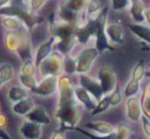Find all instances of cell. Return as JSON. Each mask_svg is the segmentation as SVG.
<instances>
[{
  "label": "cell",
  "instance_id": "1",
  "mask_svg": "<svg viewBox=\"0 0 150 139\" xmlns=\"http://www.w3.org/2000/svg\"><path fill=\"white\" fill-rule=\"evenodd\" d=\"M74 86L67 75L63 74L58 78V98L54 117L59 124L57 130L62 132L78 127L82 118V106L75 96Z\"/></svg>",
  "mask_w": 150,
  "mask_h": 139
},
{
  "label": "cell",
  "instance_id": "2",
  "mask_svg": "<svg viewBox=\"0 0 150 139\" xmlns=\"http://www.w3.org/2000/svg\"><path fill=\"white\" fill-rule=\"evenodd\" d=\"M63 62L64 56L54 50L39 64L37 67V74H39L41 78L47 76L60 77L63 75Z\"/></svg>",
  "mask_w": 150,
  "mask_h": 139
},
{
  "label": "cell",
  "instance_id": "3",
  "mask_svg": "<svg viewBox=\"0 0 150 139\" xmlns=\"http://www.w3.org/2000/svg\"><path fill=\"white\" fill-rule=\"evenodd\" d=\"M100 52L94 46H86L76 56L77 60V74H87Z\"/></svg>",
  "mask_w": 150,
  "mask_h": 139
},
{
  "label": "cell",
  "instance_id": "4",
  "mask_svg": "<svg viewBox=\"0 0 150 139\" xmlns=\"http://www.w3.org/2000/svg\"><path fill=\"white\" fill-rule=\"evenodd\" d=\"M99 27L95 36V47L98 49L100 53L105 51H113L115 47L109 43L105 33V27L107 24V7L102 8L100 13L98 14Z\"/></svg>",
  "mask_w": 150,
  "mask_h": 139
},
{
  "label": "cell",
  "instance_id": "5",
  "mask_svg": "<svg viewBox=\"0 0 150 139\" xmlns=\"http://www.w3.org/2000/svg\"><path fill=\"white\" fill-rule=\"evenodd\" d=\"M97 79L100 82L105 96L111 94L117 87V77L115 72L108 66H102L98 71Z\"/></svg>",
  "mask_w": 150,
  "mask_h": 139
},
{
  "label": "cell",
  "instance_id": "6",
  "mask_svg": "<svg viewBox=\"0 0 150 139\" xmlns=\"http://www.w3.org/2000/svg\"><path fill=\"white\" fill-rule=\"evenodd\" d=\"M58 78L55 76H47L44 78H40L37 86L31 92L33 94L39 96H50L58 92Z\"/></svg>",
  "mask_w": 150,
  "mask_h": 139
},
{
  "label": "cell",
  "instance_id": "7",
  "mask_svg": "<svg viewBox=\"0 0 150 139\" xmlns=\"http://www.w3.org/2000/svg\"><path fill=\"white\" fill-rule=\"evenodd\" d=\"M79 85L84 87L89 94H92L97 102L101 101L105 96L103 89L100 85V82L97 78H93L88 74L79 75Z\"/></svg>",
  "mask_w": 150,
  "mask_h": 139
},
{
  "label": "cell",
  "instance_id": "8",
  "mask_svg": "<svg viewBox=\"0 0 150 139\" xmlns=\"http://www.w3.org/2000/svg\"><path fill=\"white\" fill-rule=\"evenodd\" d=\"M143 109L139 96L126 98V117L130 122L139 123L143 116Z\"/></svg>",
  "mask_w": 150,
  "mask_h": 139
},
{
  "label": "cell",
  "instance_id": "9",
  "mask_svg": "<svg viewBox=\"0 0 150 139\" xmlns=\"http://www.w3.org/2000/svg\"><path fill=\"white\" fill-rule=\"evenodd\" d=\"M55 50V40L53 37L50 36L45 42L37 46V48L34 51V62H35L36 66H39V64L46 59L52 52Z\"/></svg>",
  "mask_w": 150,
  "mask_h": 139
},
{
  "label": "cell",
  "instance_id": "10",
  "mask_svg": "<svg viewBox=\"0 0 150 139\" xmlns=\"http://www.w3.org/2000/svg\"><path fill=\"white\" fill-rule=\"evenodd\" d=\"M74 92H75V96L77 101L83 108H85L86 110L90 112L94 111L98 102L95 100V98L92 94H89L85 88L82 87L79 84L74 86Z\"/></svg>",
  "mask_w": 150,
  "mask_h": 139
},
{
  "label": "cell",
  "instance_id": "11",
  "mask_svg": "<svg viewBox=\"0 0 150 139\" xmlns=\"http://www.w3.org/2000/svg\"><path fill=\"white\" fill-rule=\"evenodd\" d=\"M18 133L23 139H40L42 136V126L25 120L18 128Z\"/></svg>",
  "mask_w": 150,
  "mask_h": 139
},
{
  "label": "cell",
  "instance_id": "12",
  "mask_svg": "<svg viewBox=\"0 0 150 139\" xmlns=\"http://www.w3.org/2000/svg\"><path fill=\"white\" fill-rule=\"evenodd\" d=\"M107 39L111 45H122L125 43V31L120 24L117 22H110L105 27Z\"/></svg>",
  "mask_w": 150,
  "mask_h": 139
},
{
  "label": "cell",
  "instance_id": "13",
  "mask_svg": "<svg viewBox=\"0 0 150 139\" xmlns=\"http://www.w3.org/2000/svg\"><path fill=\"white\" fill-rule=\"evenodd\" d=\"M84 129L92 131L100 135H111L115 132L117 127L105 121H91L84 124Z\"/></svg>",
  "mask_w": 150,
  "mask_h": 139
},
{
  "label": "cell",
  "instance_id": "14",
  "mask_svg": "<svg viewBox=\"0 0 150 139\" xmlns=\"http://www.w3.org/2000/svg\"><path fill=\"white\" fill-rule=\"evenodd\" d=\"M25 118H26V120H28V121L34 122V123L39 124V125H41V126L50 125L52 122L47 110H46L43 106H37V105H36L35 108L31 111V113H29Z\"/></svg>",
  "mask_w": 150,
  "mask_h": 139
},
{
  "label": "cell",
  "instance_id": "15",
  "mask_svg": "<svg viewBox=\"0 0 150 139\" xmlns=\"http://www.w3.org/2000/svg\"><path fill=\"white\" fill-rule=\"evenodd\" d=\"M26 33H30V31L29 29H24V31H14V33L13 31H6L5 36H4V46H5V49L16 54L21 43H22L23 37H24V35Z\"/></svg>",
  "mask_w": 150,
  "mask_h": 139
},
{
  "label": "cell",
  "instance_id": "16",
  "mask_svg": "<svg viewBox=\"0 0 150 139\" xmlns=\"http://www.w3.org/2000/svg\"><path fill=\"white\" fill-rule=\"evenodd\" d=\"M36 107V104L32 98H27L24 100L20 101V102L12 104L11 106V111L13 112L16 115L21 116V117H26L29 113H31V111Z\"/></svg>",
  "mask_w": 150,
  "mask_h": 139
},
{
  "label": "cell",
  "instance_id": "17",
  "mask_svg": "<svg viewBox=\"0 0 150 139\" xmlns=\"http://www.w3.org/2000/svg\"><path fill=\"white\" fill-rule=\"evenodd\" d=\"M1 24L6 29V31H21L24 29H28L24 22L18 17L14 16H3L1 18Z\"/></svg>",
  "mask_w": 150,
  "mask_h": 139
},
{
  "label": "cell",
  "instance_id": "18",
  "mask_svg": "<svg viewBox=\"0 0 150 139\" xmlns=\"http://www.w3.org/2000/svg\"><path fill=\"white\" fill-rule=\"evenodd\" d=\"M29 96H30V92L22 85H12L7 92V98L11 104H16Z\"/></svg>",
  "mask_w": 150,
  "mask_h": 139
},
{
  "label": "cell",
  "instance_id": "19",
  "mask_svg": "<svg viewBox=\"0 0 150 139\" xmlns=\"http://www.w3.org/2000/svg\"><path fill=\"white\" fill-rule=\"evenodd\" d=\"M129 29L141 41L150 45V27L143 24H130Z\"/></svg>",
  "mask_w": 150,
  "mask_h": 139
},
{
  "label": "cell",
  "instance_id": "20",
  "mask_svg": "<svg viewBox=\"0 0 150 139\" xmlns=\"http://www.w3.org/2000/svg\"><path fill=\"white\" fill-rule=\"evenodd\" d=\"M145 6L142 1L134 2L130 5V13L134 24H143L145 22Z\"/></svg>",
  "mask_w": 150,
  "mask_h": 139
},
{
  "label": "cell",
  "instance_id": "21",
  "mask_svg": "<svg viewBox=\"0 0 150 139\" xmlns=\"http://www.w3.org/2000/svg\"><path fill=\"white\" fill-rule=\"evenodd\" d=\"M89 0H61L60 3L75 13L82 14L86 9Z\"/></svg>",
  "mask_w": 150,
  "mask_h": 139
},
{
  "label": "cell",
  "instance_id": "22",
  "mask_svg": "<svg viewBox=\"0 0 150 139\" xmlns=\"http://www.w3.org/2000/svg\"><path fill=\"white\" fill-rule=\"evenodd\" d=\"M140 92H141L140 82L135 80V79L130 78V80L127 82L126 86H125L122 94H124V98H132V96H138Z\"/></svg>",
  "mask_w": 150,
  "mask_h": 139
},
{
  "label": "cell",
  "instance_id": "23",
  "mask_svg": "<svg viewBox=\"0 0 150 139\" xmlns=\"http://www.w3.org/2000/svg\"><path fill=\"white\" fill-rule=\"evenodd\" d=\"M146 67L147 66H146V64H145L144 59H140V60L136 63L134 68H133L131 78L141 82V81L143 80V78L145 77V74H146Z\"/></svg>",
  "mask_w": 150,
  "mask_h": 139
},
{
  "label": "cell",
  "instance_id": "24",
  "mask_svg": "<svg viewBox=\"0 0 150 139\" xmlns=\"http://www.w3.org/2000/svg\"><path fill=\"white\" fill-rule=\"evenodd\" d=\"M63 74L64 75H74L77 74V60L73 55L64 56L63 62Z\"/></svg>",
  "mask_w": 150,
  "mask_h": 139
},
{
  "label": "cell",
  "instance_id": "25",
  "mask_svg": "<svg viewBox=\"0 0 150 139\" xmlns=\"http://www.w3.org/2000/svg\"><path fill=\"white\" fill-rule=\"evenodd\" d=\"M0 74H1L2 80H3L4 84L10 82L14 77L13 66L7 62L1 63V64H0Z\"/></svg>",
  "mask_w": 150,
  "mask_h": 139
},
{
  "label": "cell",
  "instance_id": "26",
  "mask_svg": "<svg viewBox=\"0 0 150 139\" xmlns=\"http://www.w3.org/2000/svg\"><path fill=\"white\" fill-rule=\"evenodd\" d=\"M18 74L27 75V76H36V74H37V66H36L35 62H34V59H29V60L23 62Z\"/></svg>",
  "mask_w": 150,
  "mask_h": 139
},
{
  "label": "cell",
  "instance_id": "27",
  "mask_svg": "<svg viewBox=\"0 0 150 139\" xmlns=\"http://www.w3.org/2000/svg\"><path fill=\"white\" fill-rule=\"evenodd\" d=\"M18 82H20V85H22L24 88L28 89L30 92L35 89V87L38 84V80L36 79V76H27V75L18 74Z\"/></svg>",
  "mask_w": 150,
  "mask_h": 139
},
{
  "label": "cell",
  "instance_id": "28",
  "mask_svg": "<svg viewBox=\"0 0 150 139\" xmlns=\"http://www.w3.org/2000/svg\"><path fill=\"white\" fill-rule=\"evenodd\" d=\"M110 107H111V105H110V102H109V96H108V94H107V96H105L102 100L99 101L96 108L94 109V111L91 112V114H92V116L100 115V114L106 112Z\"/></svg>",
  "mask_w": 150,
  "mask_h": 139
},
{
  "label": "cell",
  "instance_id": "29",
  "mask_svg": "<svg viewBox=\"0 0 150 139\" xmlns=\"http://www.w3.org/2000/svg\"><path fill=\"white\" fill-rule=\"evenodd\" d=\"M141 104H142L143 113L150 118V88L145 86L141 96Z\"/></svg>",
  "mask_w": 150,
  "mask_h": 139
},
{
  "label": "cell",
  "instance_id": "30",
  "mask_svg": "<svg viewBox=\"0 0 150 139\" xmlns=\"http://www.w3.org/2000/svg\"><path fill=\"white\" fill-rule=\"evenodd\" d=\"M74 130L77 132H80V133L83 134L84 136H86V137H88L89 139H113L115 138V133L111 134V135L104 136V135H100V134H96V133H94V132H91L89 130L83 129V128L79 127V126L76 127Z\"/></svg>",
  "mask_w": 150,
  "mask_h": 139
},
{
  "label": "cell",
  "instance_id": "31",
  "mask_svg": "<svg viewBox=\"0 0 150 139\" xmlns=\"http://www.w3.org/2000/svg\"><path fill=\"white\" fill-rule=\"evenodd\" d=\"M131 135H132L131 128L124 125V124H120L119 126H117V130H115L113 139H130Z\"/></svg>",
  "mask_w": 150,
  "mask_h": 139
},
{
  "label": "cell",
  "instance_id": "32",
  "mask_svg": "<svg viewBox=\"0 0 150 139\" xmlns=\"http://www.w3.org/2000/svg\"><path fill=\"white\" fill-rule=\"evenodd\" d=\"M108 96H109V102H110L111 107H117L122 102V100H124V94H122V90L120 89L119 86L111 94H109Z\"/></svg>",
  "mask_w": 150,
  "mask_h": 139
},
{
  "label": "cell",
  "instance_id": "33",
  "mask_svg": "<svg viewBox=\"0 0 150 139\" xmlns=\"http://www.w3.org/2000/svg\"><path fill=\"white\" fill-rule=\"evenodd\" d=\"M130 0H111V7L115 11H122L130 7Z\"/></svg>",
  "mask_w": 150,
  "mask_h": 139
},
{
  "label": "cell",
  "instance_id": "34",
  "mask_svg": "<svg viewBox=\"0 0 150 139\" xmlns=\"http://www.w3.org/2000/svg\"><path fill=\"white\" fill-rule=\"evenodd\" d=\"M47 2H49V0H30L32 11L36 14H39L40 10L42 8H44V6L47 4Z\"/></svg>",
  "mask_w": 150,
  "mask_h": 139
},
{
  "label": "cell",
  "instance_id": "35",
  "mask_svg": "<svg viewBox=\"0 0 150 139\" xmlns=\"http://www.w3.org/2000/svg\"><path fill=\"white\" fill-rule=\"evenodd\" d=\"M141 125H142V129L145 136L147 138H150V118L145 114H143L142 118H141Z\"/></svg>",
  "mask_w": 150,
  "mask_h": 139
},
{
  "label": "cell",
  "instance_id": "36",
  "mask_svg": "<svg viewBox=\"0 0 150 139\" xmlns=\"http://www.w3.org/2000/svg\"><path fill=\"white\" fill-rule=\"evenodd\" d=\"M50 139H65L64 132L59 131V130H56V131H54L53 133H52Z\"/></svg>",
  "mask_w": 150,
  "mask_h": 139
},
{
  "label": "cell",
  "instance_id": "37",
  "mask_svg": "<svg viewBox=\"0 0 150 139\" xmlns=\"http://www.w3.org/2000/svg\"><path fill=\"white\" fill-rule=\"evenodd\" d=\"M7 124V119L3 114H0V128H4Z\"/></svg>",
  "mask_w": 150,
  "mask_h": 139
},
{
  "label": "cell",
  "instance_id": "38",
  "mask_svg": "<svg viewBox=\"0 0 150 139\" xmlns=\"http://www.w3.org/2000/svg\"><path fill=\"white\" fill-rule=\"evenodd\" d=\"M144 15H145V22H146L147 24H148V26L150 27V8H146V9H145Z\"/></svg>",
  "mask_w": 150,
  "mask_h": 139
},
{
  "label": "cell",
  "instance_id": "39",
  "mask_svg": "<svg viewBox=\"0 0 150 139\" xmlns=\"http://www.w3.org/2000/svg\"><path fill=\"white\" fill-rule=\"evenodd\" d=\"M145 77L150 78V63L148 64V66L146 67V74H145Z\"/></svg>",
  "mask_w": 150,
  "mask_h": 139
},
{
  "label": "cell",
  "instance_id": "40",
  "mask_svg": "<svg viewBox=\"0 0 150 139\" xmlns=\"http://www.w3.org/2000/svg\"><path fill=\"white\" fill-rule=\"evenodd\" d=\"M4 85V82H3V80H2V77H1V74H0V88L2 87V86Z\"/></svg>",
  "mask_w": 150,
  "mask_h": 139
},
{
  "label": "cell",
  "instance_id": "41",
  "mask_svg": "<svg viewBox=\"0 0 150 139\" xmlns=\"http://www.w3.org/2000/svg\"><path fill=\"white\" fill-rule=\"evenodd\" d=\"M138 1H142V0H130V3H134V2H138Z\"/></svg>",
  "mask_w": 150,
  "mask_h": 139
},
{
  "label": "cell",
  "instance_id": "42",
  "mask_svg": "<svg viewBox=\"0 0 150 139\" xmlns=\"http://www.w3.org/2000/svg\"><path fill=\"white\" fill-rule=\"evenodd\" d=\"M146 86H147V87H148V88H150V82H149L148 84H147V85H146Z\"/></svg>",
  "mask_w": 150,
  "mask_h": 139
},
{
  "label": "cell",
  "instance_id": "43",
  "mask_svg": "<svg viewBox=\"0 0 150 139\" xmlns=\"http://www.w3.org/2000/svg\"><path fill=\"white\" fill-rule=\"evenodd\" d=\"M147 139H150V138H147Z\"/></svg>",
  "mask_w": 150,
  "mask_h": 139
}]
</instances>
